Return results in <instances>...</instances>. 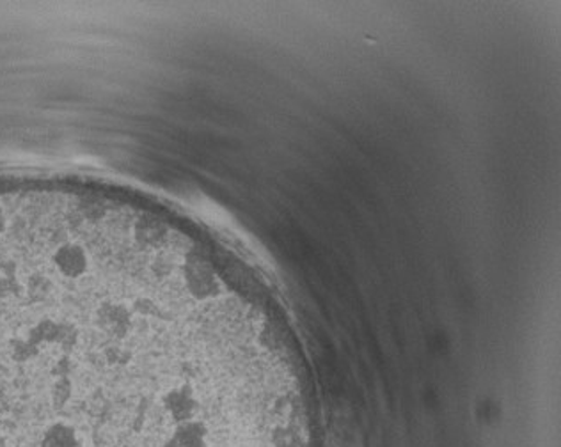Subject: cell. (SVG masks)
<instances>
[{"instance_id": "cell-1", "label": "cell", "mask_w": 561, "mask_h": 447, "mask_svg": "<svg viewBox=\"0 0 561 447\" xmlns=\"http://www.w3.org/2000/svg\"><path fill=\"white\" fill-rule=\"evenodd\" d=\"M160 447H208L205 443V428L196 421L179 424Z\"/></svg>"}]
</instances>
